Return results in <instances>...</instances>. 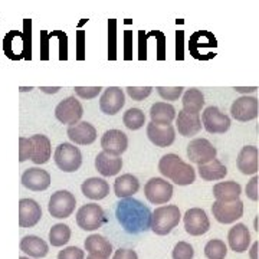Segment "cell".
<instances>
[{
    "mask_svg": "<svg viewBox=\"0 0 259 259\" xmlns=\"http://www.w3.org/2000/svg\"><path fill=\"white\" fill-rule=\"evenodd\" d=\"M216 147H213L212 143L206 139H194L187 146V157L197 166L212 161L213 158H216Z\"/></svg>",
    "mask_w": 259,
    "mask_h": 259,
    "instance_id": "8",
    "label": "cell"
},
{
    "mask_svg": "<svg viewBox=\"0 0 259 259\" xmlns=\"http://www.w3.org/2000/svg\"><path fill=\"white\" fill-rule=\"evenodd\" d=\"M83 250L76 246H68L58 253V259H83Z\"/></svg>",
    "mask_w": 259,
    "mask_h": 259,
    "instance_id": "42",
    "label": "cell"
},
{
    "mask_svg": "<svg viewBox=\"0 0 259 259\" xmlns=\"http://www.w3.org/2000/svg\"><path fill=\"white\" fill-rule=\"evenodd\" d=\"M75 93L83 100H93L101 93V87H75Z\"/></svg>",
    "mask_w": 259,
    "mask_h": 259,
    "instance_id": "41",
    "label": "cell"
},
{
    "mask_svg": "<svg viewBox=\"0 0 259 259\" xmlns=\"http://www.w3.org/2000/svg\"><path fill=\"white\" fill-rule=\"evenodd\" d=\"M185 228L186 232L192 236H200L210 229L209 218L200 207H192L185 213Z\"/></svg>",
    "mask_w": 259,
    "mask_h": 259,
    "instance_id": "12",
    "label": "cell"
},
{
    "mask_svg": "<svg viewBox=\"0 0 259 259\" xmlns=\"http://www.w3.org/2000/svg\"><path fill=\"white\" fill-rule=\"evenodd\" d=\"M175 117H176V110L171 104L156 102L150 108V118H151V122H154V124L168 125L173 122Z\"/></svg>",
    "mask_w": 259,
    "mask_h": 259,
    "instance_id": "28",
    "label": "cell"
},
{
    "mask_svg": "<svg viewBox=\"0 0 259 259\" xmlns=\"http://www.w3.org/2000/svg\"><path fill=\"white\" fill-rule=\"evenodd\" d=\"M246 196L253 202L258 200V177L256 176L252 177V180L246 185Z\"/></svg>",
    "mask_w": 259,
    "mask_h": 259,
    "instance_id": "43",
    "label": "cell"
},
{
    "mask_svg": "<svg viewBox=\"0 0 259 259\" xmlns=\"http://www.w3.org/2000/svg\"><path fill=\"white\" fill-rule=\"evenodd\" d=\"M158 171L177 186H189L196 180V171L190 164L185 163L177 154H166L160 158Z\"/></svg>",
    "mask_w": 259,
    "mask_h": 259,
    "instance_id": "2",
    "label": "cell"
},
{
    "mask_svg": "<svg viewBox=\"0 0 259 259\" xmlns=\"http://www.w3.org/2000/svg\"><path fill=\"white\" fill-rule=\"evenodd\" d=\"M42 90H44V91H49L48 88H42ZM58 90H59V88H52V93H56Z\"/></svg>",
    "mask_w": 259,
    "mask_h": 259,
    "instance_id": "48",
    "label": "cell"
},
{
    "mask_svg": "<svg viewBox=\"0 0 259 259\" xmlns=\"http://www.w3.org/2000/svg\"><path fill=\"white\" fill-rule=\"evenodd\" d=\"M124 125L131 131L140 130L144 124H146V115L140 108H130L122 117Z\"/></svg>",
    "mask_w": 259,
    "mask_h": 259,
    "instance_id": "34",
    "label": "cell"
},
{
    "mask_svg": "<svg viewBox=\"0 0 259 259\" xmlns=\"http://www.w3.org/2000/svg\"><path fill=\"white\" fill-rule=\"evenodd\" d=\"M55 163L65 173H74L82 164V154L79 148L71 143H62L55 150Z\"/></svg>",
    "mask_w": 259,
    "mask_h": 259,
    "instance_id": "4",
    "label": "cell"
},
{
    "mask_svg": "<svg viewBox=\"0 0 259 259\" xmlns=\"http://www.w3.org/2000/svg\"><path fill=\"white\" fill-rule=\"evenodd\" d=\"M151 87H128L127 93L134 101H143L151 94Z\"/></svg>",
    "mask_w": 259,
    "mask_h": 259,
    "instance_id": "40",
    "label": "cell"
},
{
    "mask_svg": "<svg viewBox=\"0 0 259 259\" xmlns=\"http://www.w3.org/2000/svg\"><path fill=\"white\" fill-rule=\"evenodd\" d=\"M147 137L157 147H168V146H171L175 143L176 130L171 124L160 125V124L150 122L147 125Z\"/></svg>",
    "mask_w": 259,
    "mask_h": 259,
    "instance_id": "16",
    "label": "cell"
},
{
    "mask_svg": "<svg viewBox=\"0 0 259 259\" xmlns=\"http://www.w3.org/2000/svg\"><path fill=\"white\" fill-rule=\"evenodd\" d=\"M183 87H157L158 95L166 101H176L183 94Z\"/></svg>",
    "mask_w": 259,
    "mask_h": 259,
    "instance_id": "38",
    "label": "cell"
},
{
    "mask_svg": "<svg viewBox=\"0 0 259 259\" xmlns=\"http://www.w3.org/2000/svg\"><path fill=\"white\" fill-rule=\"evenodd\" d=\"M256 249H258V242H255L252 245V250H250V258L256 259Z\"/></svg>",
    "mask_w": 259,
    "mask_h": 259,
    "instance_id": "45",
    "label": "cell"
},
{
    "mask_svg": "<svg viewBox=\"0 0 259 259\" xmlns=\"http://www.w3.org/2000/svg\"><path fill=\"white\" fill-rule=\"evenodd\" d=\"M204 255L207 259H225L228 255V248L221 239H212L204 246Z\"/></svg>",
    "mask_w": 259,
    "mask_h": 259,
    "instance_id": "35",
    "label": "cell"
},
{
    "mask_svg": "<svg viewBox=\"0 0 259 259\" xmlns=\"http://www.w3.org/2000/svg\"><path fill=\"white\" fill-rule=\"evenodd\" d=\"M76 223L83 231H97L105 223V213L100 204H83L76 213Z\"/></svg>",
    "mask_w": 259,
    "mask_h": 259,
    "instance_id": "6",
    "label": "cell"
},
{
    "mask_svg": "<svg viewBox=\"0 0 259 259\" xmlns=\"http://www.w3.org/2000/svg\"><path fill=\"white\" fill-rule=\"evenodd\" d=\"M139 179L136 176H133V175H130V173L117 177L115 183H114V192L117 194V197H120V199L131 197L133 194L139 192Z\"/></svg>",
    "mask_w": 259,
    "mask_h": 259,
    "instance_id": "29",
    "label": "cell"
},
{
    "mask_svg": "<svg viewBox=\"0 0 259 259\" xmlns=\"http://www.w3.org/2000/svg\"><path fill=\"white\" fill-rule=\"evenodd\" d=\"M19 32L18 30H12L9 35H6L5 37V44H3V47H5V52H6V55L9 56L10 59H18V56H16V52H15V48H16V44H15V37L18 35ZM19 47H25V40L23 39H20L18 42ZM25 56H26V51H25Z\"/></svg>",
    "mask_w": 259,
    "mask_h": 259,
    "instance_id": "36",
    "label": "cell"
},
{
    "mask_svg": "<svg viewBox=\"0 0 259 259\" xmlns=\"http://www.w3.org/2000/svg\"><path fill=\"white\" fill-rule=\"evenodd\" d=\"M180 209L176 204L160 206L151 212V231L156 235L164 236L176 228L180 222Z\"/></svg>",
    "mask_w": 259,
    "mask_h": 259,
    "instance_id": "3",
    "label": "cell"
},
{
    "mask_svg": "<svg viewBox=\"0 0 259 259\" xmlns=\"http://www.w3.org/2000/svg\"><path fill=\"white\" fill-rule=\"evenodd\" d=\"M144 193L150 203L164 204L173 197V186L161 177H153L144 186Z\"/></svg>",
    "mask_w": 259,
    "mask_h": 259,
    "instance_id": "7",
    "label": "cell"
},
{
    "mask_svg": "<svg viewBox=\"0 0 259 259\" xmlns=\"http://www.w3.org/2000/svg\"><path fill=\"white\" fill-rule=\"evenodd\" d=\"M115 216L122 229L131 235H139L151 228V210L133 197L121 199L115 207Z\"/></svg>",
    "mask_w": 259,
    "mask_h": 259,
    "instance_id": "1",
    "label": "cell"
},
{
    "mask_svg": "<svg viewBox=\"0 0 259 259\" xmlns=\"http://www.w3.org/2000/svg\"><path fill=\"white\" fill-rule=\"evenodd\" d=\"M200 121L203 122L204 130L210 134H225L231 128V118L213 105L204 110Z\"/></svg>",
    "mask_w": 259,
    "mask_h": 259,
    "instance_id": "9",
    "label": "cell"
},
{
    "mask_svg": "<svg viewBox=\"0 0 259 259\" xmlns=\"http://www.w3.org/2000/svg\"><path fill=\"white\" fill-rule=\"evenodd\" d=\"M87 259H108V258H105V256H100V255H93V253H90V255L87 256Z\"/></svg>",
    "mask_w": 259,
    "mask_h": 259,
    "instance_id": "47",
    "label": "cell"
},
{
    "mask_svg": "<svg viewBox=\"0 0 259 259\" xmlns=\"http://www.w3.org/2000/svg\"><path fill=\"white\" fill-rule=\"evenodd\" d=\"M101 147L104 153L120 156L128 147V139L120 130H108L102 136Z\"/></svg>",
    "mask_w": 259,
    "mask_h": 259,
    "instance_id": "14",
    "label": "cell"
},
{
    "mask_svg": "<svg viewBox=\"0 0 259 259\" xmlns=\"http://www.w3.org/2000/svg\"><path fill=\"white\" fill-rule=\"evenodd\" d=\"M231 114L235 120L241 121V122L255 120L258 117V100H256V97L243 95L241 98H238L232 104Z\"/></svg>",
    "mask_w": 259,
    "mask_h": 259,
    "instance_id": "13",
    "label": "cell"
},
{
    "mask_svg": "<svg viewBox=\"0 0 259 259\" xmlns=\"http://www.w3.org/2000/svg\"><path fill=\"white\" fill-rule=\"evenodd\" d=\"M42 218V209L33 199H22L19 202V225L20 228H33Z\"/></svg>",
    "mask_w": 259,
    "mask_h": 259,
    "instance_id": "17",
    "label": "cell"
},
{
    "mask_svg": "<svg viewBox=\"0 0 259 259\" xmlns=\"http://www.w3.org/2000/svg\"><path fill=\"white\" fill-rule=\"evenodd\" d=\"M22 185L32 192H44L51 185V175L47 170L32 167V168H28L23 171Z\"/></svg>",
    "mask_w": 259,
    "mask_h": 259,
    "instance_id": "18",
    "label": "cell"
},
{
    "mask_svg": "<svg viewBox=\"0 0 259 259\" xmlns=\"http://www.w3.org/2000/svg\"><path fill=\"white\" fill-rule=\"evenodd\" d=\"M83 108L81 102L75 97H68L66 100L61 101L55 108V117L62 124H68L69 127L75 125L78 121L82 118Z\"/></svg>",
    "mask_w": 259,
    "mask_h": 259,
    "instance_id": "10",
    "label": "cell"
},
{
    "mask_svg": "<svg viewBox=\"0 0 259 259\" xmlns=\"http://www.w3.org/2000/svg\"><path fill=\"white\" fill-rule=\"evenodd\" d=\"M20 250L32 258H45L49 252V246L44 239L35 235H28L20 241Z\"/></svg>",
    "mask_w": 259,
    "mask_h": 259,
    "instance_id": "27",
    "label": "cell"
},
{
    "mask_svg": "<svg viewBox=\"0 0 259 259\" xmlns=\"http://www.w3.org/2000/svg\"><path fill=\"white\" fill-rule=\"evenodd\" d=\"M242 193V187L236 182H221L213 186V196L216 202L229 203L239 199Z\"/></svg>",
    "mask_w": 259,
    "mask_h": 259,
    "instance_id": "26",
    "label": "cell"
},
{
    "mask_svg": "<svg viewBox=\"0 0 259 259\" xmlns=\"http://www.w3.org/2000/svg\"><path fill=\"white\" fill-rule=\"evenodd\" d=\"M122 167V158L120 156H111L108 153H98L95 157V168L104 177H110L118 175Z\"/></svg>",
    "mask_w": 259,
    "mask_h": 259,
    "instance_id": "21",
    "label": "cell"
},
{
    "mask_svg": "<svg viewBox=\"0 0 259 259\" xmlns=\"http://www.w3.org/2000/svg\"><path fill=\"white\" fill-rule=\"evenodd\" d=\"M19 259H30V258H28V256H20Z\"/></svg>",
    "mask_w": 259,
    "mask_h": 259,
    "instance_id": "49",
    "label": "cell"
},
{
    "mask_svg": "<svg viewBox=\"0 0 259 259\" xmlns=\"http://www.w3.org/2000/svg\"><path fill=\"white\" fill-rule=\"evenodd\" d=\"M71 239V229L65 223H56L49 231V242L52 246H64Z\"/></svg>",
    "mask_w": 259,
    "mask_h": 259,
    "instance_id": "33",
    "label": "cell"
},
{
    "mask_svg": "<svg viewBox=\"0 0 259 259\" xmlns=\"http://www.w3.org/2000/svg\"><path fill=\"white\" fill-rule=\"evenodd\" d=\"M182 102H183V111L190 112V114H199L204 105V97L200 90L190 88L185 93Z\"/></svg>",
    "mask_w": 259,
    "mask_h": 259,
    "instance_id": "32",
    "label": "cell"
},
{
    "mask_svg": "<svg viewBox=\"0 0 259 259\" xmlns=\"http://www.w3.org/2000/svg\"><path fill=\"white\" fill-rule=\"evenodd\" d=\"M125 104V95L118 87H108L100 100V108L107 115H115Z\"/></svg>",
    "mask_w": 259,
    "mask_h": 259,
    "instance_id": "15",
    "label": "cell"
},
{
    "mask_svg": "<svg viewBox=\"0 0 259 259\" xmlns=\"http://www.w3.org/2000/svg\"><path fill=\"white\" fill-rule=\"evenodd\" d=\"M238 93H253V91H256V87H252V88H235Z\"/></svg>",
    "mask_w": 259,
    "mask_h": 259,
    "instance_id": "46",
    "label": "cell"
},
{
    "mask_svg": "<svg viewBox=\"0 0 259 259\" xmlns=\"http://www.w3.org/2000/svg\"><path fill=\"white\" fill-rule=\"evenodd\" d=\"M228 242H229V246L233 252L242 253V252L248 250L250 243L249 229L243 223H236L228 233Z\"/></svg>",
    "mask_w": 259,
    "mask_h": 259,
    "instance_id": "22",
    "label": "cell"
},
{
    "mask_svg": "<svg viewBox=\"0 0 259 259\" xmlns=\"http://www.w3.org/2000/svg\"><path fill=\"white\" fill-rule=\"evenodd\" d=\"M32 157V143L26 137L19 139V161L23 163Z\"/></svg>",
    "mask_w": 259,
    "mask_h": 259,
    "instance_id": "39",
    "label": "cell"
},
{
    "mask_svg": "<svg viewBox=\"0 0 259 259\" xmlns=\"http://www.w3.org/2000/svg\"><path fill=\"white\" fill-rule=\"evenodd\" d=\"M85 249L93 255H100L108 258L112 252V245L108 239H105L101 235H91L85 239Z\"/></svg>",
    "mask_w": 259,
    "mask_h": 259,
    "instance_id": "30",
    "label": "cell"
},
{
    "mask_svg": "<svg viewBox=\"0 0 259 259\" xmlns=\"http://www.w3.org/2000/svg\"><path fill=\"white\" fill-rule=\"evenodd\" d=\"M197 170H199L200 177H202L203 180H207V182L222 180V179H225V176L228 175V168H226V166H223L218 158H213L212 161L199 166L197 167Z\"/></svg>",
    "mask_w": 259,
    "mask_h": 259,
    "instance_id": "31",
    "label": "cell"
},
{
    "mask_svg": "<svg viewBox=\"0 0 259 259\" xmlns=\"http://www.w3.org/2000/svg\"><path fill=\"white\" fill-rule=\"evenodd\" d=\"M81 190L85 197L91 199V200H101L104 197H107L110 193V185L100 177H91L87 179L81 186Z\"/></svg>",
    "mask_w": 259,
    "mask_h": 259,
    "instance_id": "25",
    "label": "cell"
},
{
    "mask_svg": "<svg viewBox=\"0 0 259 259\" xmlns=\"http://www.w3.org/2000/svg\"><path fill=\"white\" fill-rule=\"evenodd\" d=\"M112 259H139V255L136 253V250L133 249H118L115 250Z\"/></svg>",
    "mask_w": 259,
    "mask_h": 259,
    "instance_id": "44",
    "label": "cell"
},
{
    "mask_svg": "<svg viewBox=\"0 0 259 259\" xmlns=\"http://www.w3.org/2000/svg\"><path fill=\"white\" fill-rule=\"evenodd\" d=\"M66 134L72 143L79 144V146L93 144L97 140V130L93 124H90L87 121H81V122H76L75 125H71L66 131Z\"/></svg>",
    "mask_w": 259,
    "mask_h": 259,
    "instance_id": "19",
    "label": "cell"
},
{
    "mask_svg": "<svg viewBox=\"0 0 259 259\" xmlns=\"http://www.w3.org/2000/svg\"><path fill=\"white\" fill-rule=\"evenodd\" d=\"M75 206H76V199L74 194L68 190H58L51 196L48 210L51 216L56 219H66L74 213Z\"/></svg>",
    "mask_w": 259,
    "mask_h": 259,
    "instance_id": "5",
    "label": "cell"
},
{
    "mask_svg": "<svg viewBox=\"0 0 259 259\" xmlns=\"http://www.w3.org/2000/svg\"><path fill=\"white\" fill-rule=\"evenodd\" d=\"M212 213L218 222L223 223V225H229V223L236 222L238 219L242 218L243 202L241 199H238L235 202H229V203L214 202L212 204Z\"/></svg>",
    "mask_w": 259,
    "mask_h": 259,
    "instance_id": "11",
    "label": "cell"
},
{
    "mask_svg": "<svg viewBox=\"0 0 259 259\" xmlns=\"http://www.w3.org/2000/svg\"><path fill=\"white\" fill-rule=\"evenodd\" d=\"M32 143V157L30 160L35 164H45L51 158L52 147H51V140L44 134H36L29 137Z\"/></svg>",
    "mask_w": 259,
    "mask_h": 259,
    "instance_id": "20",
    "label": "cell"
},
{
    "mask_svg": "<svg viewBox=\"0 0 259 259\" xmlns=\"http://www.w3.org/2000/svg\"><path fill=\"white\" fill-rule=\"evenodd\" d=\"M176 127L179 134L183 137H192L196 136L202 130V121L199 114H190V112L180 111L176 118Z\"/></svg>",
    "mask_w": 259,
    "mask_h": 259,
    "instance_id": "23",
    "label": "cell"
},
{
    "mask_svg": "<svg viewBox=\"0 0 259 259\" xmlns=\"http://www.w3.org/2000/svg\"><path fill=\"white\" fill-rule=\"evenodd\" d=\"M173 259H193L194 249L193 246L187 242H179L173 248Z\"/></svg>",
    "mask_w": 259,
    "mask_h": 259,
    "instance_id": "37",
    "label": "cell"
},
{
    "mask_svg": "<svg viewBox=\"0 0 259 259\" xmlns=\"http://www.w3.org/2000/svg\"><path fill=\"white\" fill-rule=\"evenodd\" d=\"M236 164L241 170V173L255 176L258 171V148L255 146H245L239 151Z\"/></svg>",
    "mask_w": 259,
    "mask_h": 259,
    "instance_id": "24",
    "label": "cell"
}]
</instances>
